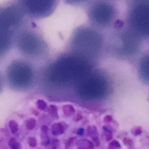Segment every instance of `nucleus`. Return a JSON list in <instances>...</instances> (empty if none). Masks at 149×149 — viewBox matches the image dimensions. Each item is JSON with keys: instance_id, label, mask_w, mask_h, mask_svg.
I'll list each match as a JSON object with an SVG mask.
<instances>
[{"instance_id": "2", "label": "nucleus", "mask_w": 149, "mask_h": 149, "mask_svg": "<svg viewBox=\"0 0 149 149\" xmlns=\"http://www.w3.org/2000/svg\"><path fill=\"white\" fill-rule=\"evenodd\" d=\"M5 85L17 92L30 90L37 81V75L32 64L24 58H16L7 64L3 74Z\"/></svg>"}, {"instance_id": "4", "label": "nucleus", "mask_w": 149, "mask_h": 149, "mask_svg": "<svg viewBox=\"0 0 149 149\" xmlns=\"http://www.w3.org/2000/svg\"><path fill=\"white\" fill-rule=\"evenodd\" d=\"M91 28L83 27L75 31L71 49V52L95 63L102 52L104 41L100 34Z\"/></svg>"}, {"instance_id": "10", "label": "nucleus", "mask_w": 149, "mask_h": 149, "mask_svg": "<svg viewBox=\"0 0 149 149\" xmlns=\"http://www.w3.org/2000/svg\"><path fill=\"white\" fill-rule=\"evenodd\" d=\"M137 73L141 81L149 85V50L143 53L138 59Z\"/></svg>"}, {"instance_id": "8", "label": "nucleus", "mask_w": 149, "mask_h": 149, "mask_svg": "<svg viewBox=\"0 0 149 149\" xmlns=\"http://www.w3.org/2000/svg\"><path fill=\"white\" fill-rule=\"evenodd\" d=\"M117 35L114 50L119 57L129 59L138 55L141 49V38L128 27Z\"/></svg>"}, {"instance_id": "12", "label": "nucleus", "mask_w": 149, "mask_h": 149, "mask_svg": "<svg viewBox=\"0 0 149 149\" xmlns=\"http://www.w3.org/2000/svg\"><path fill=\"white\" fill-rule=\"evenodd\" d=\"M132 133L135 136L140 135L142 133V129L140 127H136L132 130Z\"/></svg>"}, {"instance_id": "1", "label": "nucleus", "mask_w": 149, "mask_h": 149, "mask_svg": "<svg viewBox=\"0 0 149 149\" xmlns=\"http://www.w3.org/2000/svg\"><path fill=\"white\" fill-rule=\"evenodd\" d=\"M95 63L72 52L61 55L39 73L37 81L60 88L75 86L95 68Z\"/></svg>"}, {"instance_id": "5", "label": "nucleus", "mask_w": 149, "mask_h": 149, "mask_svg": "<svg viewBox=\"0 0 149 149\" xmlns=\"http://www.w3.org/2000/svg\"><path fill=\"white\" fill-rule=\"evenodd\" d=\"M14 46L23 58L27 60L39 59L47 52L46 43L40 34L33 29L20 27L16 33Z\"/></svg>"}, {"instance_id": "6", "label": "nucleus", "mask_w": 149, "mask_h": 149, "mask_svg": "<svg viewBox=\"0 0 149 149\" xmlns=\"http://www.w3.org/2000/svg\"><path fill=\"white\" fill-rule=\"evenodd\" d=\"M127 27L143 40H149V1H133L127 13Z\"/></svg>"}, {"instance_id": "11", "label": "nucleus", "mask_w": 149, "mask_h": 149, "mask_svg": "<svg viewBox=\"0 0 149 149\" xmlns=\"http://www.w3.org/2000/svg\"><path fill=\"white\" fill-rule=\"evenodd\" d=\"M4 77L2 73L0 72V94L3 91L4 85H5Z\"/></svg>"}, {"instance_id": "9", "label": "nucleus", "mask_w": 149, "mask_h": 149, "mask_svg": "<svg viewBox=\"0 0 149 149\" xmlns=\"http://www.w3.org/2000/svg\"><path fill=\"white\" fill-rule=\"evenodd\" d=\"M24 16L39 19L52 14L57 5L56 1H23L18 3Z\"/></svg>"}, {"instance_id": "7", "label": "nucleus", "mask_w": 149, "mask_h": 149, "mask_svg": "<svg viewBox=\"0 0 149 149\" xmlns=\"http://www.w3.org/2000/svg\"><path fill=\"white\" fill-rule=\"evenodd\" d=\"M92 24L100 28H107L113 24L118 16L116 6L110 1H95L88 10Z\"/></svg>"}, {"instance_id": "13", "label": "nucleus", "mask_w": 149, "mask_h": 149, "mask_svg": "<svg viewBox=\"0 0 149 149\" xmlns=\"http://www.w3.org/2000/svg\"><path fill=\"white\" fill-rule=\"evenodd\" d=\"M123 142H124V144L127 145V146H131L132 143H133V141L130 139H128L127 138L124 139Z\"/></svg>"}, {"instance_id": "3", "label": "nucleus", "mask_w": 149, "mask_h": 149, "mask_svg": "<svg viewBox=\"0 0 149 149\" xmlns=\"http://www.w3.org/2000/svg\"><path fill=\"white\" fill-rule=\"evenodd\" d=\"M23 15L17 4L0 7V61L14 46L15 37Z\"/></svg>"}]
</instances>
